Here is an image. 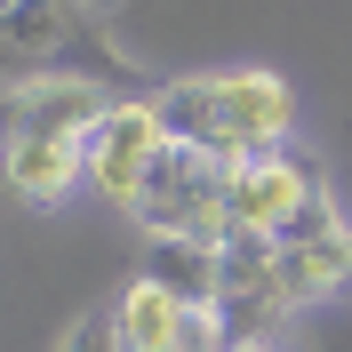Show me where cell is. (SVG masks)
Segmentation results:
<instances>
[{
	"mask_svg": "<svg viewBox=\"0 0 352 352\" xmlns=\"http://www.w3.org/2000/svg\"><path fill=\"white\" fill-rule=\"evenodd\" d=\"M56 352H120V336H112V320H80Z\"/></svg>",
	"mask_w": 352,
	"mask_h": 352,
	"instance_id": "cell-10",
	"label": "cell"
},
{
	"mask_svg": "<svg viewBox=\"0 0 352 352\" xmlns=\"http://www.w3.org/2000/svg\"><path fill=\"white\" fill-rule=\"evenodd\" d=\"M184 296H168L160 280H144L136 272L129 288H120V305H112V336H120V352H176V336H184Z\"/></svg>",
	"mask_w": 352,
	"mask_h": 352,
	"instance_id": "cell-9",
	"label": "cell"
},
{
	"mask_svg": "<svg viewBox=\"0 0 352 352\" xmlns=\"http://www.w3.org/2000/svg\"><path fill=\"white\" fill-rule=\"evenodd\" d=\"M160 104V129L168 144H192L208 160H248V153H272L288 144L296 129V88L264 65H232V72H184L153 96Z\"/></svg>",
	"mask_w": 352,
	"mask_h": 352,
	"instance_id": "cell-1",
	"label": "cell"
},
{
	"mask_svg": "<svg viewBox=\"0 0 352 352\" xmlns=\"http://www.w3.org/2000/svg\"><path fill=\"white\" fill-rule=\"evenodd\" d=\"M144 280H160L184 305H224V241L200 232H144Z\"/></svg>",
	"mask_w": 352,
	"mask_h": 352,
	"instance_id": "cell-7",
	"label": "cell"
},
{
	"mask_svg": "<svg viewBox=\"0 0 352 352\" xmlns=\"http://www.w3.org/2000/svg\"><path fill=\"white\" fill-rule=\"evenodd\" d=\"M41 72H88V80H129V56L112 48L88 0H0V88L41 80Z\"/></svg>",
	"mask_w": 352,
	"mask_h": 352,
	"instance_id": "cell-2",
	"label": "cell"
},
{
	"mask_svg": "<svg viewBox=\"0 0 352 352\" xmlns=\"http://www.w3.org/2000/svg\"><path fill=\"white\" fill-rule=\"evenodd\" d=\"M136 224L144 232H200V241H224V160L192 153V144H168L144 176V200H136Z\"/></svg>",
	"mask_w": 352,
	"mask_h": 352,
	"instance_id": "cell-5",
	"label": "cell"
},
{
	"mask_svg": "<svg viewBox=\"0 0 352 352\" xmlns=\"http://www.w3.org/2000/svg\"><path fill=\"white\" fill-rule=\"evenodd\" d=\"M112 88L88 72H41V80H8L0 88V144L8 136H88L104 120Z\"/></svg>",
	"mask_w": 352,
	"mask_h": 352,
	"instance_id": "cell-6",
	"label": "cell"
},
{
	"mask_svg": "<svg viewBox=\"0 0 352 352\" xmlns=\"http://www.w3.org/2000/svg\"><path fill=\"white\" fill-rule=\"evenodd\" d=\"M232 352H280V344H272V336H256V344H232Z\"/></svg>",
	"mask_w": 352,
	"mask_h": 352,
	"instance_id": "cell-11",
	"label": "cell"
},
{
	"mask_svg": "<svg viewBox=\"0 0 352 352\" xmlns=\"http://www.w3.org/2000/svg\"><path fill=\"white\" fill-rule=\"evenodd\" d=\"M320 192H329V184H320V168H312L296 144H272V153L232 160V168H224V241H280Z\"/></svg>",
	"mask_w": 352,
	"mask_h": 352,
	"instance_id": "cell-3",
	"label": "cell"
},
{
	"mask_svg": "<svg viewBox=\"0 0 352 352\" xmlns=\"http://www.w3.org/2000/svg\"><path fill=\"white\" fill-rule=\"evenodd\" d=\"M160 153H168L160 104H153V96H112L104 120L80 136V176H88V192L104 200V208H136Z\"/></svg>",
	"mask_w": 352,
	"mask_h": 352,
	"instance_id": "cell-4",
	"label": "cell"
},
{
	"mask_svg": "<svg viewBox=\"0 0 352 352\" xmlns=\"http://www.w3.org/2000/svg\"><path fill=\"white\" fill-rule=\"evenodd\" d=\"M0 168H8V184H16L32 208H65L72 192H80V136H8L0 144Z\"/></svg>",
	"mask_w": 352,
	"mask_h": 352,
	"instance_id": "cell-8",
	"label": "cell"
}]
</instances>
